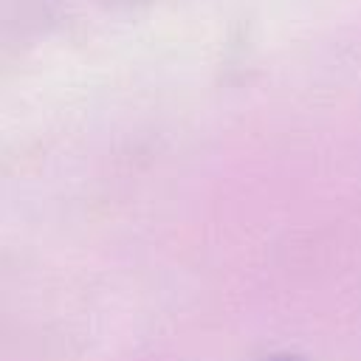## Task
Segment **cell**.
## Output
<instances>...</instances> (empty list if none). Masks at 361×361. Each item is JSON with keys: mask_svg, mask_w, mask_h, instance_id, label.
Wrapping results in <instances>:
<instances>
[{"mask_svg": "<svg viewBox=\"0 0 361 361\" xmlns=\"http://www.w3.org/2000/svg\"><path fill=\"white\" fill-rule=\"evenodd\" d=\"M262 361H305L302 355H293V353H276V355H268Z\"/></svg>", "mask_w": 361, "mask_h": 361, "instance_id": "6da1fadb", "label": "cell"}]
</instances>
